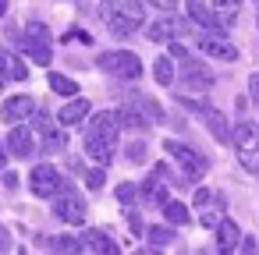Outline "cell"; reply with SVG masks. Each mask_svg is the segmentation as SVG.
Wrapping results in <instances>:
<instances>
[{
    "label": "cell",
    "instance_id": "cell-1",
    "mask_svg": "<svg viewBox=\"0 0 259 255\" xmlns=\"http://www.w3.org/2000/svg\"><path fill=\"white\" fill-rule=\"evenodd\" d=\"M114 145H117V114H114V110H103V114H96V117L89 121V128H85V152H89L100 167H107V163L114 160Z\"/></svg>",
    "mask_w": 259,
    "mask_h": 255
},
{
    "label": "cell",
    "instance_id": "cell-2",
    "mask_svg": "<svg viewBox=\"0 0 259 255\" xmlns=\"http://www.w3.org/2000/svg\"><path fill=\"white\" fill-rule=\"evenodd\" d=\"M100 18L114 36H132L135 29H142L146 11L139 0H103L100 4Z\"/></svg>",
    "mask_w": 259,
    "mask_h": 255
},
{
    "label": "cell",
    "instance_id": "cell-3",
    "mask_svg": "<svg viewBox=\"0 0 259 255\" xmlns=\"http://www.w3.org/2000/svg\"><path fill=\"white\" fill-rule=\"evenodd\" d=\"M22 39H25V43H22V50L32 57V64L47 68V64H50V57H54V36H50V29H47L43 22H29Z\"/></svg>",
    "mask_w": 259,
    "mask_h": 255
},
{
    "label": "cell",
    "instance_id": "cell-4",
    "mask_svg": "<svg viewBox=\"0 0 259 255\" xmlns=\"http://www.w3.org/2000/svg\"><path fill=\"white\" fill-rule=\"evenodd\" d=\"M96 68L107 71V75H114V78H121V82H135V78L142 75V61H139L135 54H128V50L100 54V57H96Z\"/></svg>",
    "mask_w": 259,
    "mask_h": 255
},
{
    "label": "cell",
    "instance_id": "cell-5",
    "mask_svg": "<svg viewBox=\"0 0 259 255\" xmlns=\"http://www.w3.org/2000/svg\"><path fill=\"white\" fill-rule=\"evenodd\" d=\"M181 107H188V110H195L199 117H202V124L209 128V135L217 138V142H231V128H227V117L213 107V103H206V99H192V96H181Z\"/></svg>",
    "mask_w": 259,
    "mask_h": 255
},
{
    "label": "cell",
    "instance_id": "cell-6",
    "mask_svg": "<svg viewBox=\"0 0 259 255\" xmlns=\"http://www.w3.org/2000/svg\"><path fill=\"white\" fill-rule=\"evenodd\" d=\"M163 149H167V156L181 167V174H185V181H199L206 170H209V163L195 152V149H188L185 142H174V138H167L163 142Z\"/></svg>",
    "mask_w": 259,
    "mask_h": 255
},
{
    "label": "cell",
    "instance_id": "cell-7",
    "mask_svg": "<svg viewBox=\"0 0 259 255\" xmlns=\"http://www.w3.org/2000/svg\"><path fill=\"white\" fill-rule=\"evenodd\" d=\"M231 145L241 152V163H245V167L259 170V124H252V121L234 124V131H231Z\"/></svg>",
    "mask_w": 259,
    "mask_h": 255
},
{
    "label": "cell",
    "instance_id": "cell-8",
    "mask_svg": "<svg viewBox=\"0 0 259 255\" xmlns=\"http://www.w3.org/2000/svg\"><path fill=\"white\" fill-rule=\"evenodd\" d=\"M54 216L64 223H85V202L75 188H61L57 202H54Z\"/></svg>",
    "mask_w": 259,
    "mask_h": 255
},
{
    "label": "cell",
    "instance_id": "cell-9",
    "mask_svg": "<svg viewBox=\"0 0 259 255\" xmlns=\"http://www.w3.org/2000/svg\"><path fill=\"white\" fill-rule=\"evenodd\" d=\"M61 174H57V167H50V163H36L32 167V174H29V188H32V195H39V198H47V195H57L61 191Z\"/></svg>",
    "mask_w": 259,
    "mask_h": 255
},
{
    "label": "cell",
    "instance_id": "cell-10",
    "mask_svg": "<svg viewBox=\"0 0 259 255\" xmlns=\"http://www.w3.org/2000/svg\"><path fill=\"white\" fill-rule=\"evenodd\" d=\"M185 32H188V22L178 18V15H167V18H160V22H153V25L146 29L149 43H170V39H178V36H185Z\"/></svg>",
    "mask_w": 259,
    "mask_h": 255
},
{
    "label": "cell",
    "instance_id": "cell-11",
    "mask_svg": "<svg viewBox=\"0 0 259 255\" xmlns=\"http://www.w3.org/2000/svg\"><path fill=\"white\" fill-rule=\"evenodd\" d=\"M178 78H181V85H188V89H195V92L213 89V75H209V68H202V64H195V61H185V57H181V71H178Z\"/></svg>",
    "mask_w": 259,
    "mask_h": 255
},
{
    "label": "cell",
    "instance_id": "cell-12",
    "mask_svg": "<svg viewBox=\"0 0 259 255\" xmlns=\"http://www.w3.org/2000/svg\"><path fill=\"white\" fill-rule=\"evenodd\" d=\"M8 152L29 160V156L36 152V135H32V128H11V131H8Z\"/></svg>",
    "mask_w": 259,
    "mask_h": 255
},
{
    "label": "cell",
    "instance_id": "cell-13",
    "mask_svg": "<svg viewBox=\"0 0 259 255\" xmlns=\"http://www.w3.org/2000/svg\"><path fill=\"white\" fill-rule=\"evenodd\" d=\"M32 114H36V99L32 96H11V99H4V110H0V117L11 121V124H18V121H25Z\"/></svg>",
    "mask_w": 259,
    "mask_h": 255
},
{
    "label": "cell",
    "instance_id": "cell-14",
    "mask_svg": "<svg viewBox=\"0 0 259 255\" xmlns=\"http://www.w3.org/2000/svg\"><path fill=\"white\" fill-rule=\"evenodd\" d=\"M117 124H121V128H132V131H146V128H149V117H146L142 107L128 96V99L121 103V110H117Z\"/></svg>",
    "mask_w": 259,
    "mask_h": 255
},
{
    "label": "cell",
    "instance_id": "cell-15",
    "mask_svg": "<svg viewBox=\"0 0 259 255\" xmlns=\"http://www.w3.org/2000/svg\"><path fill=\"white\" fill-rule=\"evenodd\" d=\"M29 78V68L11 54V50H0V85L8 82H25Z\"/></svg>",
    "mask_w": 259,
    "mask_h": 255
},
{
    "label": "cell",
    "instance_id": "cell-16",
    "mask_svg": "<svg viewBox=\"0 0 259 255\" xmlns=\"http://www.w3.org/2000/svg\"><path fill=\"white\" fill-rule=\"evenodd\" d=\"M78 244H82V251H96V255H117V251H121L117 241H110L103 230H85V234L78 237Z\"/></svg>",
    "mask_w": 259,
    "mask_h": 255
},
{
    "label": "cell",
    "instance_id": "cell-17",
    "mask_svg": "<svg viewBox=\"0 0 259 255\" xmlns=\"http://www.w3.org/2000/svg\"><path fill=\"white\" fill-rule=\"evenodd\" d=\"M199 50L209 54V57H217V61H238L234 43H227L224 36H202V39H199Z\"/></svg>",
    "mask_w": 259,
    "mask_h": 255
},
{
    "label": "cell",
    "instance_id": "cell-18",
    "mask_svg": "<svg viewBox=\"0 0 259 255\" xmlns=\"http://www.w3.org/2000/svg\"><path fill=\"white\" fill-rule=\"evenodd\" d=\"M139 191H142V198H146V202H153V206H163V202H167V184H163V167H156V174H153V177H149V181H146V184H142Z\"/></svg>",
    "mask_w": 259,
    "mask_h": 255
},
{
    "label": "cell",
    "instance_id": "cell-19",
    "mask_svg": "<svg viewBox=\"0 0 259 255\" xmlns=\"http://www.w3.org/2000/svg\"><path fill=\"white\" fill-rule=\"evenodd\" d=\"M238 241H241L238 223H234V220H220V223H217V248H220V251H234Z\"/></svg>",
    "mask_w": 259,
    "mask_h": 255
},
{
    "label": "cell",
    "instance_id": "cell-20",
    "mask_svg": "<svg viewBox=\"0 0 259 255\" xmlns=\"http://www.w3.org/2000/svg\"><path fill=\"white\" fill-rule=\"evenodd\" d=\"M199 220H202V227H217L224 220V198L209 195L206 202H199Z\"/></svg>",
    "mask_w": 259,
    "mask_h": 255
},
{
    "label": "cell",
    "instance_id": "cell-21",
    "mask_svg": "<svg viewBox=\"0 0 259 255\" xmlns=\"http://www.w3.org/2000/svg\"><path fill=\"white\" fill-rule=\"evenodd\" d=\"M85 114H89V99H78V96H75L71 103H64V107H61V114H57V117H61V124H78Z\"/></svg>",
    "mask_w": 259,
    "mask_h": 255
},
{
    "label": "cell",
    "instance_id": "cell-22",
    "mask_svg": "<svg viewBox=\"0 0 259 255\" xmlns=\"http://www.w3.org/2000/svg\"><path fill=\"white\" fill-rule=\"evenodd\" d=\"M153 78H156L160 85H174V61H170V57H156V64H153Z\"/></svg>",
    "mask_w": 259,
    "mask_h": 255
},
{
    "label": "cell",
    "instance_id": "cell-23",
    "mask_svg": "<svg viewBox=\"0 0 259 255\" xmlns=\"http://www.w3.org/2000/svg\"><path fill=\"white\" fill-rule=\"evenodd\" d=\"M47 248H50V251H64V255H75V251H82L78 237H68V234H61V237H47Z\"/></svg>",
    "mask_w": 259,
    "mask_h": 255
},
{
    "label": "cell",
    "instance_id": "cell-24",
    "mask_svg": "<svg viewBox=\"0 0 259 255\" xmlns=\"http://www.w3.org/2000/svg\"><path fill=\"white\" fill-rule=\"evenodd\" d=\"M50 89L54 92H61V96H78V82L75 78H68V75H50Z\"/></svg>",
    "mask_w": 259,
    "mask_h": 255
},
{
    "label": "cell",
    "instance_id": "cell-25",
    "mask_svg": "<svg viewBox=\"0 0 259 255\" xmlns=\"http://www.w3.org/2000/svg\"><path fill=\"white\" fill-rule=\"evenodd\" d=\"M163 216H167V220H170L174 227H185V223L192 220V216H188V209H185L181 202H170V198L163 202Z\"/></svg>",
    "mask_w": 259,
    "mask_h": 255
},
{
    "label": "cell",
    "instance_id": "cell-26",
    "mask_svg": "<svg viewBox=\"0 0 259 255\" xmlns=\"http://www.w3.org/2000/svg\"><path fill=\"white\" fill-rule=\"evenodd\" d=\"M146 237L153 241V248H167V244L174 241V230H170V227H149Z\"/></svg>",
    "mask_w": 259,
    "mask_h": 255
},
{
    "label": "cell",
    "instance_id": "cell-27",
    "mask_svg": "<svg viewBox=\"0 0 259 255\" xmlns=\"http://www.w3.org/2000/svg\"><path fill=\"white\" fill-rule=\"evenodd\" d=\"M139 107H142V114L149 117V121H163V110L156 107V99H149V96H132Z\"/></svg>",
    "mask_w": 259,
    "mask_h": 255
},
{
    "label": "cell",
    "instance_id": "cell-28",
    "mask_svg": "<svg viewBox=\"0 0 259 255\" xmlns=\"http://www.w3.org/2000/svg\"><path fill=\"white\" fill-rule=\"evenodd\" d=\"M135 198H139V184H135V181H121V184H117V202L132 206Z\"/></svg>",
    "mask_w": 259,
    "mask_h": 255
},
{
    "label": "cell",
    "instance_id": "cell-29",
    "mask_svg": "<svg viewBox=\"0 0 259 255\" xmlns=\"http://www.w3.org/2000/svg\"><path fill=\"white\" fill-rule=\"evenodd\" d=\"M85 184L96 191V188H103L107 184V174H103V167H93V170H85Z\"/></svg>",
    "mask_w": 259,
    "mask_h": 255
},
{
    "label": "cell",
    "instance_id": "cell-30",
    "mask_svg": "<svg viewBox=\"0 0 259 255\" xmlns=\"http://www.w3.org/2000/svg\"><path fill=\"white\" fill-rule=\"evenodd\" d=\"M217 15H238L241 11V0H213Z\"/></svg>",
    "mask_w": 259,
    "mask_h": 255
},
{
    "label": "cell",
    "instance_id": "cell-31",
    "mask_svg": "<svg viewBox=\"0 0 259 255\" xmlns=\"http://www.w3.org/2000/svg\"><path fill=\"white\" fill-rule=\"evenodd\" d=\"M124 152H128V160H132V163H146V142H132Z\"/></svg>",
    "mask_w": 259,
    "mask_h": 255
},
{
    "label": "cell",
    "instance_id": "cell-32",
    "mask_svg": "<svg viewBox=\"0 0 259 255\" xmlns=\"http://www.w3.org/2000/svg\"><path fill=\"white\" fill-rule=\"evenodd\" d=\"M146 4H153L156 11H178V0H146Z\"/></svg>",
    "mask_w": 259,
    "mask_h": 255
},
{
    "label": "cell",
    "instance_id": "cell-33",
    "mask_svg": "<svg viewBox=\"0 0 259 255\" xmlns=\"http://www.w3.org/2000/svg\"><path fill=\"white\" fill-rule=\"evenodd\" d=\"M255 248H259V244H255V237H241V241H238V251H245V255H248V251H255Z\"/></svg>",
    "mask_w": 259,
    "mask_h": 255
},
{
    "label": "cell",
    "instance_id": "cell-34",
    "mask_svg": "<svg viewBox=\"0 0 259 255\" xmlns=\"http://www.w3.org/2000/svg\"><path fill=\"white\" fill-rule=\"evenodd\" d=\"M11 248V234H8V227L0 223V251H8Z\"/></svg>",
    "mask_w": 259,
    "mask_h": 255
},
{
    "label": "cell",
    "instance_id": "cell-35",
    "mask_svg": "<svg viewBox=\"0 0 259 255\" xmlns=\"http://www.w3.org/2000/svg\"><path fill=\"white\" fill-rule=\"evenodd\" d=\"M4 188H8V191H15V188H18V177H15L11 170H4Z\"/></svg>",
    "mask_w": 259,
    "mask_h": 255
},
{
    "label": "cell",
    "instance_id": "cell-36",
    "mask_svg": "<svg viewBox=\"0 0 259 255\" xmlns=\"http://www.w3.org/2000/svg\"><path fill=\"white\" fill-rule=\"evenodd\" d=\"M248 92H252V99H259V75H252V82H248Z\"/></svg>",
    "mask_w": 259,
    "mask_h": 255
},
{
    "label": "cell",
    "instance_id": "cell-37",
    "mask_svg": "<svg viewBox=\"0 0 259 255\" xmlns=\"http://www.w3.org/2000/svg\"><path fill=\"white\" fill-rule=\"evenodd\" d=\"M8 15V0H0V18H4Z\"/></svg>",
    "mask_w": 259,
    "mask_h": 255
},
{
    "label": "cell",
    "instance_id": "cell-38",
    "mask_svg": "<svg viewBox=\"0 0 259 255\" xmlns=\"http://www.w3.org/2000/svg\"><path fill=\"white\" fill-rule=\"evenodd\" d=\"M0 170H4V142H0Z\"/></svg>",
    "mask_w": 259,
    "mask_h": 255
},
{
    "label": "cell",
    "instance_id": "cell-39",
    "mask_svg": "<svg viewBox=\"0 0 259 255\" xmlns=\"http://www.w3.org/2000/svg\"><path fill=\"white\" fill-rule=\"evenodd\" d=\"M0 89H4V85H0Z\"/></svg>",
    "mask_w": 259,
    "mask_h": 255
}]
</instances>
